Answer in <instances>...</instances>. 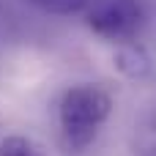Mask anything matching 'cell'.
<instances>
[{"instance_id": "cell-4", "label": "cell", "mask_w": 156, "mask_h": 156, "mask_svg": "<svg viewBox=\"0 0 156 156\" xmlns=\"http://www.w3.org/2000/svg\"><path fill=\"white\" fill-rule=\"evenodd\" d=\"M0 156H47V151L25 134H11L0 140Z\"/></svg>"}, {"instance_id": "cell-5", "label": "cell", "mask_w": 156, "mask_h": 156, "mask_svg": "<svg viewBox=\"0 0 156 156\" xmlns=\"http://www.w3.org/2000/svg\"><path fill=\"white\" fill-rule=\"evenodd\" d=\"M44 11H52V14H71V11H80L88 0H27Z\"/></svg>"}, {"instance_id": "cell-2", "label": "cell", "mask_w": 156, "mask_h": 156, "mask_svg": "<svg viewBox=\"0 0 156 156\" xmlns=\"http://www.w3.org/2000/svg\"><path fill=\"white\" fill-rule=\"evenodd\" d=\"M143 8L137 0H90L88 5V27L110 41H132L140 30Z\"/></svg>"}, {"instance_id": "cell-3", "label": "cell", "mask_w": 156, "mask_h": 156, "mask_svg": "<svg viewBox=\"0 0 156 156\" xmlns=\"http://www.w3.org/2000/svg\"><path fill=\"white\" fill-rule=\"evenodd\" d=\"M115 69L123 74V77H129V80H145L148 74H151V55L140 47V44H134V41H123V44H118V49H115Z\"/></svg>"}, {"instance_id": "cell-1", "label": "cell", "mask_w": 156, "mask_h": 156, "mask_svg": "<svg viewBox=\"0 0 156 156\" xmlns=\"http://www.w3.org/2000/svg\"><path fill=\"white\" fill-rule=\"evenodd\" d=\"M112 112V96L101 88V85H74L63 93L60 107H58V118H60V129L63 137L71 148H85L96 140L99 129L104 126V121Z\"/></svg>"}]
</instances>
